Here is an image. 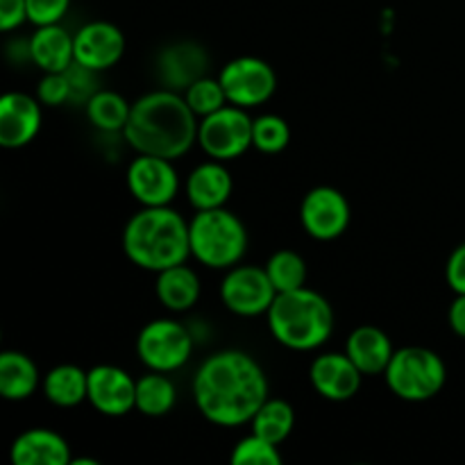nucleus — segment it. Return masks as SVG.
<instances>
[{
  "label": "nucleus",
  "mask_w": 465,
  "mask_h": 465,
  "mask_svg": "<svg viewBox=\"0 0 465 465\" xmlns=\"http://www.w3.org/2000/svg\"><path fill=\"white\" fill-rule=\"evenodd\" d=\"M123 252L141 271H159L184 263L191 257L189 221L166 207H141L123 230Z\"/></svg>",
  "instance_id": "obj_3"
},
{
  "label": "nucleus",
  "mask_w": 465,
  "mask_h": 465,
  "mask_svg": "<svg viewBox=\"0 0 465 465\" xmlns=\"http://www.w3.org/2000/svg\"><path fill=\"white\" fill-rule=\"evenodd\" d=\"M41 100L23 91H7L0 98V145L7 150L23 148L36 139L44 123Z\"/></svg>",
  "instance_id": "obj_15"
},
{
  "label": "nucleus",
  "mask_w": 465,
  "mask_h": 465,
  "mask_svg": "<svg viewBox=\"0 0 465 465\" xmlns=\"http://www.w3.org/2000/svg\"><path fill=\"white\" fill-rule=\"evenodd\" d=\"M230 461L234 465H282L280 445L262 439L254 431L239 440L230 454Z\"/></svg>",
  "instance_id": "obj_31"
},
{
  "label": "nucleus",
  "mask_w": 465,
  "mask_h": 465,
  "mask_svg": "<svg viewBox=\"0 0 465 465\" xmlns=\"http://www.w3.org/2000/svg\"><path fill=\"white\" fill-rule=\"evenodd\" d=\"M86 389H89V371H82L80 366H73V363H59V366L50 368L41 381L45 400L62 409H71L84 402Z\"/></svg>",
  "instance_id": "obj_24"
},
{
  "label": "nucleus",
  "mask_w": 465,
  "mask_h": 465,
  "mask_svg": "<svg viewBox=\"0 0 465 465\" xmlns=\"http://www.w3.org/2000/svg\"><path fill=\"white\" fill-rule=\"evenodd\" d=\"M27 21V0H0V30L12 32Z\"/></svg>",
  "instance_id": "obj_36"
},
{
  "label": "nucleus",
  "mask_w": 465,
  "mask_h": 465,
  "mask_svg": "<svg viewBox=\"0 0 465 465\" xmlns=\"http://www.w3.org/2000/svg\"><path fill=\"white\" fill-rule=\"evenodd\" d=\"M191 393L204 420L232 430L252 422L268 400V377L252 354L218 350L200 363Z\"/></svg>",
  "instance_id": "obj_1"
},
{
  "label": "nucleus",
  "mask_w": 465,
  "mask_h": 465,
  "mask_svg": "<svg viewBox=\"0 0 465 465\" xmlns=\"http://www.w3.org/2000/svg\"><path fill=\"white\" fill-rule=\"evenodd\" d=\"M227 103L243 109H254L266 104L277 91V73L266 59L243 54L230 59L218 73Z\"/></svg>",
  "instance_id": "obj_9"
},
{
  "label": "nucleus",
  "mask_w": 465,
  "mask_h": 465,
  "mask_svg": "<svg viewBox=\"0 0 465 465\" xmlns=\"http://www.w3.org/2000/svg\"><path fill=\"white\" fill-rule=\"evenodd\" d=\"M263 268H266L277 293L307 286V262L298 252H293V250H277V252H272Z\"/></svg>",
  "instance_id": "obj_28"
},
{
  "label": "nucleus",
  "mask_w": 465,
  "mask_h": 465,
  "mask_svg": "<svg viewBox=\"0 0 465 465\" xmlns=\"http://www.w3.org/2000/svg\"><path fill=\"white\" fill-rule=\"evenodd\" d=\"M195 336L184 322L173 318H154L141 327L136 336V357L148 371L175 372L189 363Z\"/></svg>",
  "instance_id": "obj_7"
},
{
  "label": "nucleus",
  "mask_w": 465,
  "mask_h": 465,
  "mask_svg": "<svg viewBox=\"0 0 465 465\" xmlns=\"http://www.w3.org/2000/svg\"><path fill=\"white\" fill-rule=\"evenodd\" d=\"M272 339L293 352H313L331 339L334 309L325 295L302 286L277 293L266 313Z\"/></svg>",
  "instance_id": "obj_4"
},
{
  "label": "nucleus",
  "mask_w": 465,
  "mask_h": 465,
  "mask_svg": "<svg viewBox=\"0 0 465 465\" xmlns=\"http://www.w3.org/2000/svg\"><path fill=\"white\" fill-rule=\"evenodd\" d=\"M30 62L44 73L66 71L75 62V41L71 32L59 23L36 27L30 36Z\"/></svg>",
  "instance_id": "obj_21"
},
{
  "label": "nucleus",
  "mask_w": 465,
  "mask_h": 465,
  "mask_svg": "<svg viewBox=\"0 0 465 465\" xmlns=\"http://www.w3.org/2000/svg\"><path fill=\"white\" fill-rule=\"evenodd\" d=\"M395 348L389 334L375 325H359L345 341V354L363 375H384Z\"/></svg>",
  "instance_id": "obj_20"
},
{
  "label": "nucleus",
  "mask_w": 465,
  "mask_h": 465,
  "mask_svg": "<svg viewBox=\"0 0 465 465\" xmlns=\"http://www.w3.org/2000/svg\"><path fill=\"white\" fill-rule=\"evenodd\" d=\"M182 95H184L186 104H189L191 112H193L198 118L209 116V114L218 112V109L227 104L225 89H223L218 77H209V75L200 77V80H195L189 89H184V94Z\"/></svg>",
  "instance_id": "obj_30"
},
{
  "label": "nucleus",
  "mask_w": 465,
  "mask_h": 465,
  "mask_svg": "<svg viewBox=\"0 0 465 465\" xmlns=\"http://www.w3.org/2000/svg\"><path fill=\"white\" fill-rule=\"evenodd\" d=\"M9 459L14 465H68L73 457L62 434L45 427H35L14 439Z\"/></svg>",
  "instance_id": "obj_19"
},
{
  "label": "nucleus",
  "mask_w": 465,
  "mask_h": 465,
  "mask_svg": "<svg viewBox=\"0 0 465 465\" xmlns=\"http://www.w3.org/2000/svg\"><path fill=\"white\" fill-rule=\"evenodd\" d=\"M445 282L457 295L465 293V241L452 250L445 263Z\"/></svg>",
  "instance_id": "obj_35"
},
{
  "label": "nucleus",
  "mask_w": 465,
  "mask_h": 465,
  "mask_svg": "<svg viewBox=\"0 0 465 465\" xmlns=\"http://www.w3.org/2000/svg\"><path fill=\"white\" fill-rule=\"evenodd\" d=\"M177 402V389L168 372L148 371L136 380V411L148 418H162L173 411Z\"/></svg>",
  "instance_id": "obj_25"
},
{
  "label": "nucleus",
  "mask_w": 465,
  "mask_h": 465,
  "mask_svg": "<svg viewBox=\"0 0 465 465\" xmlns=\"http://www.w3.org/2000/svg\"><path fill=\"white\" fill-rule=\"evenodd\" d=\"M275 298L277 289L272 286L266 268L236 263L230 271H225L221 282V300L227 312L234 316H266Z\"/></svg>",
  "instance_id": "obj_10"
},
{
  "label": "nucleus",
  "mask_w": 465,
  "mask_h": 465,
  "mask_svg": "<svg viewBox=\"0 0 465 465\" xmlns=\"http://www.w3.org/2000/svg\"><path fill=\"white\" fill-rule=\"evenodd\" d=\"M84 112L95 130L107 132V134H116V132L125 130L127 118H130L132 112V103H127L118 91L100 89L98 94L91 95L89 103L84 104Z\"/></svg>",
  "instance_id": "obj_26"
},
{
  "label": "nucleus",
  "mask_w": 465,
  "mask_h": 465,
  "mask_svg": "<svg viewBox=\"0 0 465 465\" xmlns=\"http://www.w3.org/2000/svg\"><path fill=\"white\" fill-rule=\"evenodd\" d=\"M36 98L44 107H62L71 103V86H68L66 73H44L36 84Z\"/></svg>",
  "instance_id": "obj_33"
},
{
  "label": "nucleus",
  "mask_w": 465,
  "mask_h": 465,
  "mask_svg": "<svg viewBox=\"0 0 465 465\" xmlns=\"http://www.w3.org/2000/svg\"><path fill=\"white\" fill-rule=\"evenodd\" d=\"M86 402L107 418H123L136 409V380L123 368L98 363L89 371Z\"/></svg>",
  "instance_id": "obj_13"
},
{
  "label": "nucleus",
  "mask_w": 465,
  "mask_h": 465,
  "mask_svg": "<svg viewBox=\"0 0 465 465\" xmlns=\"http://www.w3.org/2000/svg\"><path fill=\"white\" fill-rule=\"evenodd\" d=\"M363 372L345 352H322L309 366V381L322 400L345 402L359 393Z\"/></svg>",
  "instance_id": "obj_16"
},
{
  "label": "nucleus",
  "mask_w": 465,
  "mask_h": 465,
  "mask_svg": "<svg viewBox=\"0 0 465 465\" xmlns=\"http://www.w3.org/2000/svg\"><path fill=\"white\" fill-rule=\"evenodd\" d=\"M252 123L248 109L227 103L218 112L200 118L198 145L209 159L234 162L252 148Z\"/></svg>",
  "instance_id": "obj_8"
},
{
  "label": "nucleus",
  "mask_w": 465,
  "mask_h": 465,
  "mask_svg": "<svg viewBox=\"0 0 465 465\" xmlns=\"http://www.w3.org/2000/svg\"><path fill=\"white\" fill-rule=\"evenodd\" d=\"M154 71H157V80L162 82L163 89L184 94V89H189L195 80L207 75L209 54L195 41H173L157 53Z\"/></svg>",
  "instance_id": "obj_14"
},
{
  "label": "nucleus",
  "mask_w": 465,
  "mask_h": 465,
  "mask_svg": "<svg viewBox=\"0 0 465 465\" xmlns=\"http://www.w3.org/2000/svg\"><path fill=\"white\" fill-rule=\"evenodd\" d=\"M64 73H66L68 86H71V103L86 104L91 100V95L100 91L98 73L91 71V68L73 62Z\"/></svg>",
  "instance_id": "obj_32"
},
{
  "label": "nucleus",
  "mask_w": 465,
  "mask_h": 465,
  "mask_svg": "<svg viewBox=\"0 0 465 465\" xmlns=\"http://www.w3.org/2000/svg\"><path fill=\"white\" fill-rule=\"evenodd\" d=\"M191 257L212 271H230L243 262L248 230L234 212L225 207L195 212L189 221Z\"/></svg>",
  "instance_id": "obj_5"
},
{
  "label": "nucleus",
  "mask_w": 465,
  "mask_h": 465,
  "mask_svg": "<svg viewBox=\"0 0 465 465\" xmlns=\"http://www.w3.org/2000/svg\"><path fill=\"white\" fill-rule=\"evenodd\" d=\"M71 9V0H27V21L35 27L62 23Z\"/></svg>",
  "instance_id": "obj_34"
},
{
  "label": "nucleus",
  "mask_w": 465,
  "mask_h": 465,
  "mask_svg": "<svg viewBox=\"0 0 465 465\" xmlns=\"http://www.w3.org/2000/svg\"><path fill=\"white\" fill-rule=\"evenodd\" d=\"M198 125L200 118L191 112L184 95L162 86L132 103L123 136L136 154L175 162L198 143Z\"/></svg>",
  "instance_id": "obj_2"
},
{
  "label": "nucleus",
  "mask_w": 465,
  "mask_h": 465,
  "mask_svg": "<svg viewBox=\"0 0 465 465\" xmlns=\"http://www.w3.org/2000/svg\"><path fill=\"white\" fill-rule=\"evenodd\" d=\"M127 191L141 207H166L180 193V175L173 159L136 154L125 173Z\"/></svg>",
  "instance_id": "obj_11"
},
{
  "label": "nucleus",
  "mask_w": 465,
  "mask_h": 465,
  "mask_svg": "<svg viewBox=\"0 0 465 465\" xmlns=\"http://www.w3.org/2000/svg\"><path fill=\"white\" fill-rule=\"evenodd\" d=\"M252 431L262 439L271 440V443L282 445L291 436L295 427V411L291 402L282 398H268L262 404L257 413H254L252 422H250Z\"/></svg>",
  "instance_id": "obj_27"
},
{
  "label": "nucleus",
  "mask_w": 465,
  "mask_h": 465,
  "mask_svg": "<svg viewBox=\"0 0 465 465\" xmlns=\"http://www.w3.org/2000/svg\"><path fill=\"white\" fill-rule=\"evenodd\" d=\"M291 127L277 114H262L252 123V148L263 154H280L289 148Z\"/></svg>",
  "instance_id": "obj_29"
},
{
  "label": "nucleus",
  "mask_w": 465,
  "mask_h": 465,
  "mask_svg": "<svg viewBox=\"0 0 465 465\" xmlns=\"http://www.w3.org/2000/svg\"><path fill=\"white\" fill-rule=\"evenodd\" d=\"M232 189H234L232 173L227 171L225 162H218V159H207V162L198 163L184 182L186 200L195 212L225 207Z\"/></svg>",
  "instance_id": "obj_18"
},
{
  "label": "nucleus",
  "mask_w": 465,
  "mask_h": 465,
  "mask_svg": "<svg viewBox=\"0 0 465 465\" xmlns=\"http://www.w3.org/2000/svg\"><path fill=\"white\" fill-rule=\"evenodd\" d=\"M200 293H203V282H200V275L193 268L186 266V262L157 272L154 295H157L162 307L168 309V312H189V309L198 304Z\"/></svg>",
  "instance_id": "obj_22"
},
{
  "label": "nucleus",
  "mask_w": 465,
  "mask_h": 465,
  "mask_svg": "<svg viewBox=\"0 0 465 465\" xmlns=\"http://www.w3.org/2000/svg\"><path fill=\"white\" fill-rule=\"evenodd\" d=\"M39 366L35 359L18 350H5L0 354V395L9 402H23L32 398L41 386Z\"/></svg>",
  "instance_id": "obj_23"
},
{
  "label": "nucleus",
  "mask_w": 465,
  "mask_h": 465,
  "mask_svg": "<svg viewBox=\"0 0 465 465\" xmlns=\"http://www.w3.org/2000/svg\"><path fill=\"white\" fill-rule=\"evenodd\" d=\"M386 386L404 402H427L443 391L448 366L439 352L422 345L395 350L384 371Z\"/></svg>",
  "instance_id": "obj_6"
},
{
  "label": "nucleus",
  "mask_w": 465,
  "mask_h": 465,
  "mask_svg": "<svg viewBox=\"0 0 465 465\" xmlns=\"http://www.w3.org/2000/svg\"><path fill=\"white\" fill-rule=\"evenodd\" d=\"M73 41H75V62L95 73L116 66L125 54V35L121 27L109 21L86 23L73 35Z\"/></svg>",
  "instance_id": "obj_17"
},
{
  "label": "nucleus",
  "mask_w": 465,
  "mask_h": 465,
  "mask_svg": "<svg viewBox=\"0 0 465 465\" xmlns=\"http://www.w3.org/2000/svg\"><path fill=\"white\" fill-rule=\"evenodd\" d=\"M352 209L348 198L334 186H313L300 203V225L312 239L336 241L350 227Z\"/></svg>",
  "instance_id": "obj_12"
},
{
  "label": "nucleus",
  "mask_w": 465,
  "mask_h": 465,
  "mask_svg": "<svg viewBox=\"0 0 465 465\" xmlns=\"http://www.w3.org/2000/svg\"><path fill=\"white\" fill-rule=\"evenodd\" d=\"M448 325L459 339H465V293L457 295L448 309Z\"/></svg>",
  "instance_id": "obj_37"
}]
</instances>
